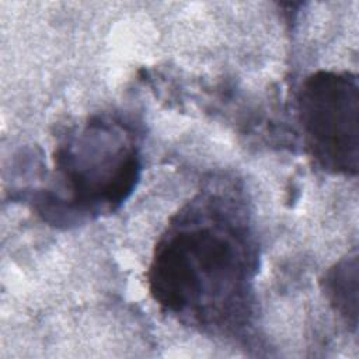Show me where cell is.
<instances>
[{
  "label": "cell",
  "mask_w": 359,
  "mask_h": 359,
  "mask_svg": "<svg viewBox=\"0 0 359 359\" xmlns=\"http://www.w3.org/2000/svg\"><path fill=\"white\" fill-rule=\"evenodd\" d=\"M53 158L55 188L39 208L55 223L114 212L133 192L142 170L133 130L108 116H91L66 133Z\"/></svg>",
  "instance_id": "2"
},
{
  "label": "cell",
  "mask_w": 359,
  "mask_h": 359,
  "mask_svg": "<svg viewBox=\"0 0 359 359\" xmlns=\"http://www.w3.org/2000/svg\"><path fill=\"white\" fill-rule=\"evenodd\" d=\"M324 292L335 310L353 328L358 324V255L342 258L325 275Z\"/></svg>",
  "instance_id": "4"
},
{
  "label": "cell",
  "mask_w": 359,
  "mask_h": 359,
  "mask_svg": "<svg viewBox=\"0 0 359 359\" xmlns=\"http://www.w3.org/2000/svg\"><path fill=\"white\" fill-rule=\"evenodd\" d=\"M258 250L236 185L202 189L170 220L147 271L154 302L180 323L233 335L251 320Z\"/></svg>",
  "instance_id": "1"
},
{
  "label": "cell",
  "mask_w": 359,
  "mask_h": 359,
  "mask_svg": "<svg viewBox=\"0 0 359 359\" xmlns=\"http://www.w3.org/2000/svg\"><path fill=\"white\" fill-rule=\"evenodd\" d=\"M358 79L349 72L310 74L297 94L307 153L331 174L356 175L359 160Z\"/></svg>",
  "instance_id": "3"
}]
</instances>
